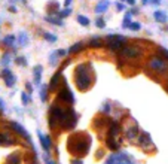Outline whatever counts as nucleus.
<instances>
[{"mask_svg": "<svg viewBox=\"0 0 168 164\" xmlns=\"http://www.w3.org/2000/svg\"><path fill=\"white\" fill-rule=\"evenodd\" d=\"M91 137L86 134H75L68 139V151L76 157H82L89 151Z\"/></svg>", "mask_w": 168, "mask_h": 164, "instance_id": "obj_1", "label": "nucleus"}, {"mask_svg": "<svg viewBox=\"0 0 168 164\" xmlns=\"http://www.w3.org/2000/svg\"><path fill=\"white\" fill-rule=\"evenodd\" d=\"M75 82L77 88L80 90V91H85V90H88L91 84H92V79H91V75L86 72V67H85L84 64H80V66H77V69H76V75H75Z\"/></svg>", "mask_w": 168, "mask_h": 164, "instance_id": "obj_2", "label": "nucleus"}, {"mask_svg": "<svg viewBox=\"0 0 168 164\" xmlns=\"http://www.w3.org/2000/svg\"><path fill=\"white\" fill-rule=\"evenodd\" d=\"M77 122V115L73 109H68V107H64V113L61 116V121H59V127L63 130H72L76 125Z\"/></svg>", "mask_w": 168, "mask_h": 164, "instance_id": "obj_3", "label": "nucleus"}, {"mask_svg": "<svg viewBox=\"0 0 168 164\" xmlns=\"http://www.w3.org/2000/svg\"><path fill=\"white\" fill-rule=\"evenodd\" d=\"M106 164H134V160L126 152H119V154H112L107 158Z\"/></svg>", "mask_w": 168, "mask_h": 164, "instance_id": "obj_4", "label": "nucleus"}, {"mask_svg": "<svg viewBox=\"0 0 168 164\" xmlns=\"http://www.w3.org/2000/svg\"><path fill=\"white\" fill-rule=\"evenodd\" d=\"M125 40H126L125 36L110 35V36H107V46H109L112 51H118V49H122Z\"/></svg>", "mask_w": 168, "mask_h": 164, "instance_id": "obj_5", "label": "nucleus"}, {"mask_svg": "<svg viewBox=\"0 0 168 164\" xmlns=\"http://www.w3.org/2000/svg\"><path fill=\"white\" fill-rule=\"evenodd\" d=\"M149 67L152 70H155V72L164 73V72L168 70V64H167V61L164 60V58H161V57H152L150 60H149Z\"/></svg>", "mask_w": 168, "mask_h": 164, "instance_id": "obj_6", "label": "nucleus"}, {"mask_svg": "<svg viewBox=\"0 0 168 164\" xmlns=\"http://www.w3.org/2000/svg\"><path fill=\"white\" fill-rule=\"evenodd\" d=\"M59 100H63V102H67V103H73L75 102V97H73V93L68 90L67 86H64L63 90H59L58 94H57Z\"/></svg>", "mask_w": 168, "mask_h": 164, "instance_id": "obj_7", "label": "nucleus"}, {"mask_svg": "<svg viewBox=\"0 0 168 164\" xmlns=\"http://www.w3.org/2000/svg\"><path fill=\"white\" fill-rule=\"evenodd\" d=\"M121 54L125 55V57H128V58H137V57L141 54V51H140L138 48H135V46H125V48L121 49Z\"/></svg>", "mask_w": 168, "mask_h": 164, "instance_id": "obj_8", "label": "nucleus"}, {"mask_svg": "<svg viewBox=\"0 0 168 164\" xmlns=\"http://www.w3.org/2000/svg\"><path fill=\"white\" fill-rule=\"evenodd\" d=\"M10 127H12L14 130H15V131H17V133L19 134V136H23V137H25L27 140H28V142H31V139H30V134L27 133V130H25L24 127H23V125H19L18 122L12 121V122H10Z\"/></svg>", "mask_w": 168, "mask_h": 164, "instance_id": "obj_9", "label": "nucleus"}, {"mask_svg": "<svg viewBox=\"0 0 168 164\" xmlns=\"http://www.w3.org/2000/svg\"><path fill=\"white\" fill-rule=\"evenodd\" d=\"M0 75H2V78L5 79L6 85H8V86H14V84H15V81H17V79H15V76L12 75V72H9L8 69H5L2 73H0Z\"/></svg>", "mask_w": 168, "mask_h": 164, "instance_id": "obj_10", "label": "nucleus"}, {"mask_svg": "<svg viewBox=\"0 0 168 164\" xmlns=\"http://www.w3.org/2000/svg\"><path fill=\"white\" fill-rule=\"evenodd\" d=\"M37 136H39V139H40V143H42V148L45 149V151H46V152H48V151L51 149V146H52V145H51V139L48 137V136H43V134L40 133V131H37Z\"/></svg>", "mask_w": 168, "mask_h": 164, "instance_id": "obj_11", "label": "nucleus"}, {"mask_svg": "<svg viewBox=\"0 0 168 164\" xmlns=\"http://www.w3.org/2000/svg\"><path fill=\"white\" fill-rule=\"evenodd\" d=\"M107 8H109V0H101L100 3L95 6V12L97 14H103L104 11H107Z\"/></svg>", "mask_w": 168, "mask_h": 164, "instance_id": "obj_12", "label": "nucleus"}, {"mask_svg": "<svg viewBox=\"0 0 168 164\" xmlns=\"http://www.w3.org/2000/svg\"><path fill=\"white\" fill-rule=\"evenodd\" d=\"M119 133V124L118 122H112L110 124V128H109V136H112V137H116V134Z\"/></svg>", "mask_w": 168, "mask_h": 164, "instance_id": "obj_13", "label": "nucleus"}, {"mask_svg": "<svg viewBox=\"0 0 168 164\" xmlns=\"http://www.w3.org/2000/svg\"><path fill=\"white\" fill-rule=\"evenodd\" d=\"M40 78H42V66H36L34 67V82H36V85L40 84Z\"/></svg>", "mask_w": 168, "mask_h": 164, "instance_id": "obj_14", "label": "nucleus"}, {"mask_svg": "<svg viewBox=\"0 0 168 164\" xmlns=\"http://www.w3.org/2000/svg\"><path fill=\"white\" fill-rule=\"evenodd\" d=\"M6 164H21V158H19V155H18V154H12V155L8 157Z\"/></svg>", "mask_w": 168, "mask_h": 164, "instance_id": "obj_15", "label": "nucleus"}, {"mask_svg": "<svg viewBox=\"0 0 168 164\" xmlns=\"http://www.w3.org/2000/svg\"><path fill=\"white\" fill-rule=\"evenodd\" d=\"M107 146H109L112 151H118L119 149L118 142L115 140V137H112V136H109V139H107Z\"/></svg>", "mask_w": 168, "mask_h": 164, "instance_id": "obj_16", "label": "nucleus"}, {"mask_svg": "<svg viewBox=\"0 0 168 164\" xmlns=\"http://www.w3.org/2000/svg\"><path fill=\"white\" fill-rule=\"evenodd\" d=\"M140 143H141V146L143 145H152V139L149 136V133H143L141 136H140Z\"/></svg>", "mask_w": 168, "mask_h": 164, "instance_id": "obj_17", "label": "nucleus"}, {"mask_svg": "<svg viewBox=\"0 0 168 164\" xmlns=\"http://www.w3.org/2000/svg\"><path fill=\"white\" fill-rule=\"evenodd\" d=\"M59 78H61V72H57V73H55V76L51 79V82H49V90H54V88L57 86Z\"/></svg>", "mask_w": 168, "mask_h": 164, "instance_id": "obj_18", "label": "nucleus"}, {"mask_svg": "<svg viewBox=\"0 0 168 164\" xmlns=\"http://www.w3.org/2000/svg\"><path fill=\"white\" fill-rule=\"evenodd\" d=\"M153 18H155L156 21H159V23H165V21H167V15H165L164 12H161V11H156V12L153 14Z\"/></svg>", "mask_w": 168, "mask_h": 164, "instance_id": "obj_19", "label": "nucleus"}, {"mask_svg": "<svg viewBox=\"0 0 168 164\" xmlns=\"http://www.w3.org/2000/svg\"><path fill=\"white\" fill-rule=\"evenodd\" d=\"M14 143V139L8 137L5 133H0V145H10Z\"/></svg>", "mask_w": 168, "mask_h": 164, "instance_id": "obj_20", "label": "nucleus"}, {"mask_svg": "<svg viewBox=\"0 0 168 164\" xmlns=\"http://www.w3.org/2000/svg\"><path fill=\"white\" fill-rule=\"evenodd\" d=\"M59 8V5L57 3V2H51V3H48V12L49 14H57V9Z\"/></svg>", "mask_w": 168, "mask_h": 164, "instance_id": "obj_21", "label": "nucleus"}, {"mask_svg": "<svg viewBox=\"0 0 168 164\" xmlns=\"http://www.w3.org/2000/svg\"><path fill=\"white\" fill-rule=\"evenodd\" d=\"M82 48H84V43H82V42H77V43H75V45H73L70 49H68V52H70V54H76V52L80 51Z\"/></svg>", "mask_w": 168, "mask_h": 164, "instance_id": "obj_22", "label": "nucleus"}, {"mask_svg": "<svg viewBox=\"0 0 168 164\" xmlns=\"http://www.w3.org/2000/svg\"><path fill=\"white\" fill-rule=\"evenodd\" d=\"M135 136H137V127L135 125L126 130V137L128 139H135Z\"/></svg>", "mask_w": 168, "mask_h": 164, "instance_id": "obj_23", "label": "nucleus"}, {"mask_svg": "<svg viewBox=\"0 0 168 164\" xmlns=\"http://www.w3.org/2000/svg\"><path fill=\"white\" fill-rule=\"evenodd\" d=\"M89 46H91V48H98V46H101L100 37H98V36H95V39H92V40L89 42Z\"/></svg>", "mask_w": 168, "mask_h": 164, "instance_id": "obj_24", "label": "nucleus"}, {"mask_svg": "<svg viewBox=\"0 0 168 164\" xmlns=\"http://www.w3.org/2000/svg\"><path fill=\"white\" fill-rule=\"evenodd\" d=\"M15 42V36H6V37H5V39H3V43H5V45H8V46H10V45H12V43Z\"/></svg>", "mask_w": 168, "mask_h": 164, "instance_id": "obj_25", "label": "nucleus"}, {"mask_svg": "<svg viewBox=\"0 0 168 164\" xmlns=\"http://www.w3.org/2000/svg\"><path fill=\"white\" fill-rule=\"evenodd\" d=\"M77 23L82 24V26H89V19H88L86 17H82V15L77 17Z\"/></svg>", "mask_w": 168, "mask_h": 164, "instance_id": "obj_26", "label": "nucleus"}, {"mask_svg": "<svg viewBox=\"0 0 168 164\" xmlns=\"http://www.w3.org/2000/svg\"><path fill=\"white\" fill-rule=\"evenodd\" d=\"M45 19H46V21H49V23H52V24H58V26H63V21H61V19H57V18L45 17Z\"/></svg>", "mask_w": 168, "mask_h": 164, "instance_id": "obj_27", "label": "nucleus"}, {"mask_svg": "<svg viewBox=\"0 0 168 164\" xmlns=\"http://www.w3.org/2000/svg\"><path fill=\"white\" fill-rule=\"evenodd\" d=\"M45 39L46 40H49V42H57V36H54V35H51V33H45Z\"/></svg>", "mask_w": 168, "mask_h": 164, "instance_id": "obj_28", "label": "nucleus"}, {"mask_svg": "<svg viewBox=\"0 0 168 164\" xmlns=\"http://www.w3.org/2000/svg\"><path fill=\"white\" fill-rule=\"evenodd\" d=\"M70 12H72V11L67 8V9H64V11H61V12H57V14L59 15V18H66L68 14H70Z\"/></svg>", "mask_w": 168, "mask_h": 164, "instance_id": "obj_29", "label": "nucleus"}, {"mask_svg": "<svg viewBox=\"0 0 168 164\" xmlns=\"http://www.w3.org/2000/svg\"><path fill=\"white\" fill-rule=\"evenodd\" d=\"M129 28H131V30H134V32H138V30H140V24H138V23H129Z\"/></svg>", "mask_w": 168, "mask_h": 164, "instance_id": "obj_30", "label": "nucleus"}, {"mask_svg": "<svg viewBox=\"0 0 168 164\" xmlns=\"http://www.w3.org/2000/svg\"><path fill=\"white\" fill-rule=\"evenodd\" d=\"M46 86H42V91H40V97H42V102H46Z\"/></svg>", "mask_w": 168, "mask_h": 164, "instance_id": "obj_31", "label": "nucleus"}, {"mask_svg": "<svg viewBox=\"0 0 168 164\" xmlns=\"http://www.w3.org/2000/svg\"><path fill=\"white\" fill-rule=\"evenodd\" d=\"M17 63L19 64V66H27V61H25V58H23V57L17 58Z\"/></svg>", "mask_w": 168, "mask_h": 164, "instance_id": "obj_32", "label": "nucleus"}, {"mask_svg": "<svg viewBox=\"0 0 168 164\" xmlns=\"http://www.w3.org/2000/svg\"><path fill=\"white\" fill-rule=\"evenodd\" d=\"M21 100H23V103H24V104H27V103H28V94L23 93V94H21Z\"/></svg>", "mask_w": 168, "mask_h": 164, "instance_id": "obj_33", "label": "nucleus"}, {"mask_svg": "<svg viewBox=\"0 0 168 164\" xmlns=\"http://www.w3.org/2000/svg\"><path fill=\"white\" fill-rule=\"evenodd\" d=\"M101 111H103L104 113H106V112L109 113L110 112V104L109 103H104V104H103V109H101Z\"/></svg>", "mask_w": 168, "mask_h": 164, "instance_id": "obj_34", "label": "nucleus"}, {"mask_svg": "<svg viewBox=\"0 0 168 164\" xmlns=\"http://www.w3.org/2000/svg\"><path fill=\"white\" fill-rule=\"evenodd\" d=\"M95 24H97V26L100 27V28H103V27H104V19H103V18H98Z\"/></svg>", "mask_w": 168, "mask_h": 164, "instance_id": "obj_35", "label": "nucleus"}, {"mask_svg": "<svg viewBox=\"0 0 168 164\" xmlns=\"http://www.w3.org/2000/svg\"><path fill=\"white\" fill-rule=\"evenodd\" d=\"M70 164H84V161H80V160H72Z\"/></svg>", "mask_w": 168, "mask_h": 164, "instance_id": "obj_36", "label": "nucleus"}, {"mask_svg": "<svg viewBox=\"0 0 168 164\" xmlns=\"http://www.w3.org/2000/svg\"><path fill=\"white\" fill-rule=\"evenodd\" d=\"M159 51L162 52V54H164V55H165V57L168 58V51H167V49H164V48H159Z\"/></svg>", "mask_w": 168, "mask_h": 164, "instance_id": "obj_37", "label": "nucleus"}, {"mask_svg": "<svg viewBox=\"0 0 168 164\" xmlns=\"http://www.w3.org/2000/svg\"><path fill=\"white\" fill-rule=\"evenodd\" d=\"M27 91H28V93H31V91H33V86H31V84H27Z\"/></svg>", "mask_w": 168, "mask_h": 164, "instance_id": "obj_38", "label": "nucleus"}, {"mask_svg": "<svg viewBox=\"0 0 168 164\" xmlns=\"http://www.w3.org/2000/svg\"><path fill=\"white\" fill-rule=\"evenodd\" d=\"M116 8H118L119 11H122V9H124V5H121V3H118V5H116Z\"/></svg>", "mask_w": 168, "mask_h": 164, "instance_id": "obj_39", "label": "nucleus"}, {"mask_svg": "<svg viewBox=\"0 0 168 164\" xmlns=\"http://www.w3.org/2000/svg\"><path fill=\"white\" fill-rule=\"evenodd\" d=\"M45 163H46V164H54V163H52V161H51V160H49V158H48V157L45 158Z\"/></svg>", "mask_w": 168, "mask_h": 164, "instance_id": "obj_40", "label": "nucleus"}, {"mask_svg": "<svg viewBox=\"0 0 168 164\" xmlns=\"http://www.w3.org/2000/svg\"><path fill=\"white\" fill-rule=\"evenodd\" d=\"M70 3H72V0H66V2H64V5H66V6H70Z\"/></svg>", "mask_w": 168, "mask_h": 164, "instance_id": "obj_41", "label": "nucleus"}, {"mask_svg": "<svg viewBox=\"0 0 168 164\" xmlns=\"http://www.w3.org/2000/svg\"><path fill=\"white\" fill-rule=\"evenodd\" d=\"M3 109H5V104H3V102L0 100V111H3Z\"/></svg>", "mask_w": 168, "mask_h": 164, "instance_id": "obj_42", "label": "nucleus"}, {"mask_svg": "<svg viewBox=\"0 0 168 164\" xmlns=\"http://www.w3.org/2000/svg\"><path fill=\"white\" fill-rule=\"evenodd\" d=\"M126 2H128L129 5H134V3H135V0H126Z\"/></svg>", "mask_w": 168, "mask_h": 164, "instance_id": "obj_43", "label": "nucleus"}, {"mask_svg": "<svg viewBox=\"0 0 168 164\" xmlns=\"http://www.w3.org/2000/svg\"><path fill=\"white\" fill-rule=\"evenodd\" d=\"M143 3H147V0H143Z\"/></svg>", "mask_w": 168, "mask_h": 164, "instance_id": "obj_44", "label": "nucleus"}]
</instances>
